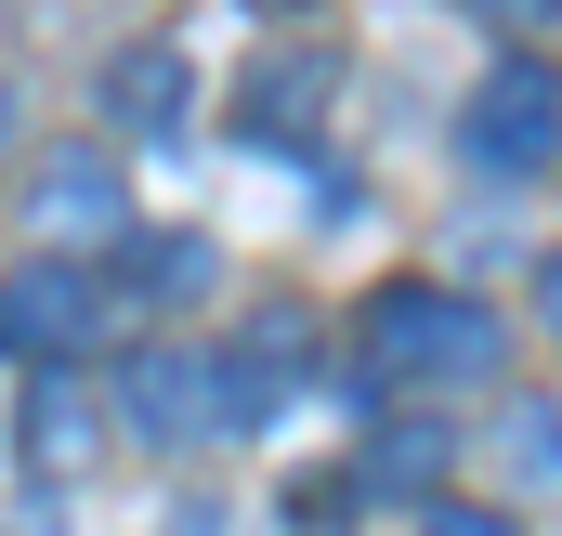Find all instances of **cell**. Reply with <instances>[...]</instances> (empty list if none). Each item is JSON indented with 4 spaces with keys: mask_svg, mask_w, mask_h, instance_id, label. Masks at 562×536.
<instances>
[{
    "mask_svg": "<svg viewBox=\"0 0 562 536\" xmlns=\"http://www.w3.org/2000/svg\"><path fill=\"white\" fill-rule=\"evenodd\" d=\"M471 13H484V26H510V40H550V26H562V0H471Z\"/></svg>",
    "mask_w": 562,
    "mask_h": 536,
    "instance_id": "cell-12",
    "label": "cell"
},
{
    "mask_svg": "<svg viewBox=\"0 0 562 536\" xmlns=\"http://www.w3.org/2000/svg\"><path fill=\"white\" fill-rule=\"evenodd\" d=\"M119 432L144 445H210L223 432V380H210V354H132V380H119Z\"/></svg>",
    "mask_w": 562,
    "mask_h": 536,
    "instance_id": "cell-5",
    "label": "cell"
},
{
    "mask_svg": "<svg viewBox=\"0 0 562 536\" xmlns=\"http://www.w3.org/2000/svg\"><path fill=\"white\" fill-rule=\"evenodd\" d=\"M92 445H105V418L79 405V380H40V393H26V471H40V484H79Z\"/></svg>",
    "mask_w": 562,
    "mask_h": 536,
    "instance_id": "cell-7",
    "label": "cell"
},
{
    "mask_svg": "<svg viewBox=\"0 0 562 536\" xmlns=\"http://www.w3.org/2000/svg\"><path fill=\"white\" fill-rule=\"evenodd\" d=\"M497 445H510V471H550V484H562V418H550V405H510Z\"/></svg>",
    "mask_w": 562,
    "mask_h": 536,
    "instance_id": "cell-11",
    "label": "cell"
},
{
    "mask_svg": "<svg viewBox=\"0 0 562 536\" xmlns=\"http://www.w3.org/2000/svg\"><path fill=\"white\" fill-rule=\"evenodd\" d=\"M314 105H327V66H314V53H276V66L236 92V119H249V132H314Z\"/></svg>",
    "mask_w": 562,
    "mask_h": 536,
    "instance_id": "cell-9",
    "label": "cell"
},
{
    "mask_svg": "<svg viewBox=\"0 0 562 536\" xmlns=\"http://www.w3.org/2000/svg\"><path fill=\"white\" fill-rule=\"evenodd\" d=\"M550 144H562V79H550V53H510V66L471 79V105H458V157H471L484 183L550 170Z\"/></svg>",
    "mask_w": 562,
    "mask_h": 536,
    "instance_id": "cell-3",
    "label": "cell"
},
{
    "mask_svg": "<svg viewBox=\"0 0 562 536\" xmlns=\"http://www.w3.org/2000/svg\"><path fill=\"white\" fill-rule=\"evenodd\" d=\"M26 236H53V249L132 236V183H119V157H105V144H53V157L26 170Z\"/></svg>",
    "mask_w": 562,
    "mask_h": 536,
    "instance_id": "cell-4",
    "label": "cell"
},
{
    "mask_svg": "<svg viewBox=\"0 0 562 536\" xmlns=\"http://www.w3.org/2000/svg\"><path fill=\"white\" fill-rule=\"evenodd\" d=\"M132 288H144V301H196V288H210V236H144Z\"/></svg>",
    "mask_w": 562,
    "mask_h": 536,
    "instance_id": "cell-10",
    "label": "cell"
},
{
    "mask_svg": "<svg viewBox=\"0 0 562 536\" xmlns=\"http://www.w3.org/2000/svg\"><path fill=\"white\" fill-rule=\"evenodd\" d=\"M105 327H119V275H92L79 249H40V263L0 275V354L66 367V354H92Z\"/></svg>",
    "mask_w": 562,
    "mask_h": 536,
    "instance_id": "cell-2",
    "label": "cell"
},
{
    "mask_svg": "<svg viewBox=\"0 0 562 536\" xmlns=\"http://www.w3.org/2000/svg\"><path fill=\"white\" fill-rule=\"evenodd\" d=\"M353 367H367L380 393H458V380H497V367H510V327H497L471 288L406 275V288H380V301H367Z\"/></svg>",
    "mask_w": 562,
    "mask_h": 536,
    "instance_id": "cell-1",
    "label": "cell"
},
{
    "mask_svg": "<svg viewBox=\"0 0 562 536\" xmlns=\"http://www.w3.org/2000/svg\"><path fill=\"white\" fill-rule=\"evenodd\" d=\"M105 119L119 132H170L183 119V53H119L105 66Z\"/></svg>",
    "mask_w": 562,
    "mask_h": 536,
    "instance_id": "cell-8",
    "label": "cell"
},
{
    "mask_svg": "<svg viewBox=\"0 0 562 536\" xmlns=\"http://www.w3.org/2000/svg\"><path fill=\"white\" fill-rule=\"evenodd\" d=\"M262 13H314V0H262Z\"/></svg>",
    "mask_w": 562,
    "mask_h": 536,
    "instance_id": "cell-14",
    "label": "cell"
},
{
    "mask_svg": "<svg viewBox=\"0 0 562 536\" xmlns=\"http://www.w3.org/2000/svg\"><path fill=\"white\" fill-rule=\"evenodd\" d=\"M550 314H562V263H550Z\"/></svg>",
    "mask_w": 562,
    "mask_h": 536,
    "instance_id": "cell-15",
    "label": "cell"
},
{
    "mask_svg": "<svg viewBox=\"0 0 562 536\" xmlns=\"http://www.w3.org/2000/svg\"><path fill=\"white\" fill-rule=\"evenodd\" d=\"M419 536H524L510 511H419Z\"/></svg>",
    "mask_w": 562,
    "mask_h": 536,
    "instance_id": "cell-13",
    "label": "cell"
},
{
    "mask_svg": "<svg viewBox=\"0 0 562 536\" xmlns=\"http://www.w3.org/2000/svg\"><path fill=\"white\" fill-rule=\"evenodd\" d=\"M445 484V418H380L367 445H353V498H431Z\"/></svg>",
    "mask_w": 562,
    "mask_h": 536,
    "instance_id": "cell-6",
    "label": "cell"
}]
</instances>
